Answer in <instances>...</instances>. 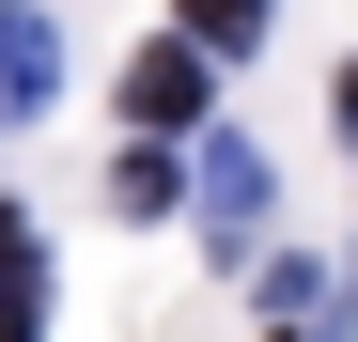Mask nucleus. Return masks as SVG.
<instances>
[{
    "instance_id": "423d86ee",
    "label": "nucleus",
    "mask_w": 358,
    "mask_h": 342,
    "mask_svg": "<svg viewBox=\"0 0 358 342\" xmlns=\"http://www.w3.org/2000/svg\"><path fill=\"white\" fill-rule=\"evenodd\" d=\"M327 109H343V125H358V63H343V78H327Z\"/></svg>"
},
{
    "instance_id": "39448f33",
    "label": "nucleus",
    "mask_w": 358,
    "mask_h": 342,
    "mask_svg": "<svg viewBox=\"0 0 358 342\" xmlns=\"http://www.w3.org/2000/svg\"><path fill=\"white\" fill-rule=\"evenodd\" d=\"M171 16H187V47H203V63H218V47L250 63V47H265V0H171Z\"/></svg>"
},
{
    "instance_id": "7ed1b4c3",
    "label": "nucleus",
    "mask_w": 358,
    "mask_h": 342,
    "mask_svg": "<svg viewBox=\"0 0 358 342\" xmlns=\"http://www.w3.org/2000/svg\"><path fill=\"white\" fill-rule=\"evenodd\" d=\"M0 342H47V249H31V218H0Z\"/></svg>"
},
{
    "instance_id": "f257e3e1",
    "label": "nucleus",
    "mask_w": 358,
    "mask_h": 342,
    "mask_svg": "<svg viewBox=\"0 0 358 342\" xmlns=\"http://www.w3.org/2000/svg\"><path fill=\"white\" fill-rule=\"evenodd\" d=\"M47 94H63V31H47L31 0H0V125H31Z\"/></svg>"
},
{
    "instance_id": "f03ea898",
    "label": "nucleus",
    "mask_w": 358,
    "mask_h": 342,
    "mask_svg": "<svg viewBox=\"0 0 358 342\" xmlns=\"http://www.w3.org/2000/svg\"><path fill=\"white\" fill-rule=\"evenodd\" d=\"M125 109H141V125H203V47H187V31L141 47V63H125Z\"/></svg>"
},
{
    "instance_id": "20e7f679",
    "label": "nucleus",
    "mask_w": 358,
    "mask_h": 342,
    "mask_svg": "<svg viewBox=\"0 0 358 342\" xmlns=\"http://www.w3.org/2000/svg\"><path fill=\"white\" fill-rule=\"evenodd\" d=\"M203 218H218V249L265 218V156H250V140H203Z\"/></svg>"
}]
</instances>
